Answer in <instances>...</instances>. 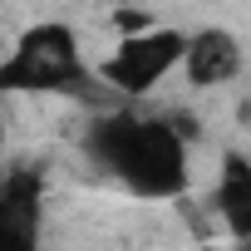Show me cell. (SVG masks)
<instances>
[{
	"instance_id": "5b68a950",
	"label": "cell",
	"mask_w": 251,
	"mask_h": 251,
	"mask_svg": "<svg viewBox=\"0 0 251 251\" xmlns=\"http://www.w3.org/2000/svg\"><path fill=\"white\" fill-rule=\"evenodd\" d=\"M182 69H187V79L197 89L231 84L241 74V45H236V35H226V30H197V35H187Z\"/></svg>"
},
{
	"instance_id": "277c9868",
	"label": "cell",
	"mask_w": 251,
	"mask_h": 251,
	"mask_svg": "<svg viewBox=\"0 0 251 251\" xmlns=\"http://www.w3.org/2000/svg\"><path fill=\"white\" fill-rule=\"evenodd\" d=\"M40 241V173H15L0 187V251H25Z\"/></svg>"
},
{
	"instance_id": "8992f818",
	"label": "cell",
	"mask_w": 251,
	"mask_h": 251,
	"mask_svg": "<svg viewBox=\"0 0 251 251\" xmlns=\"http://www.w3.org/2000/svg\"><path fill=\"white\" fill-rule=\"evenodd\" d=\"M212 202H217L226 231H231L236 241H251V163H246V158L231 153V158L222 163V182H217Z\"/></svg>"
},
{
	"instance_id": "6da1fadb",
	"label": "cell",
	"mask_w": 251,
	"mask_h": 251,
	"mask_svg": "<svg viewBox=\"0 0 251 251\" xmlns=\"http://www.w3.org/2000/svg\"><path fill=\"white\" fill-rule=\"evenodd\" d=\"M89 153L103 173H113L138 197H177L187 187V153L182 133L163 118L108 113L89 128Z\"/></svg>"
},
{
	"instance_id": "7a4b0ae2",
	"label": "cell",
	"mask_w": 251,
	"mask_h": 251,
	"mask_svg": "<svg viewBox=\"0 0 251 251\" xmlns=\"http://www.w3.org/2000/svg\"><path fill=\"white\" fill-rule=\"evenodd\" d=\"M89 64L79 54L74 30L64 25H30L15 50L0 59V94H89Z\"/></svg>"
},
{
	"instance_id": "3957f363",
	"label": "cell",
	"mask_w": 251,
	"mask_h": 251,
	"mask_svg": "<svg viewBox=\"0 0 251 251\" xmlns=\"http://www.w3.org/2000/svg\"><path fill=\"white\" fill-rule=\"evenodd\" d=\"M182 50H187V35L177 30H138V35H123L113 59L103 64V84H113L118 94H153L177 64H182Z\"/></svg>"
},
{
	"instance_id": "52a82bcc",
	"label": "cell",
	"mask_w": 251,
	"mask_h": 251,
	"mask_svg": "<svg viewBox=\"0 0 251 251\" xmlns=\"http://www.w3.org/2000/svg\"><path fill=\"white\" fill-rule=\"evenodd\" d=\"M0 143H5V123H0ZM0 187H5V168H0Z\"/></svg>"
}]
</instances>
